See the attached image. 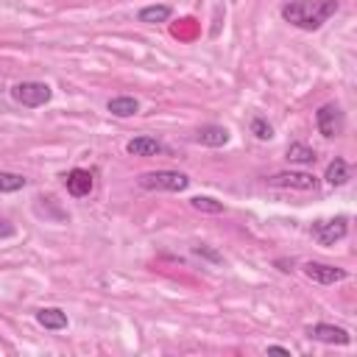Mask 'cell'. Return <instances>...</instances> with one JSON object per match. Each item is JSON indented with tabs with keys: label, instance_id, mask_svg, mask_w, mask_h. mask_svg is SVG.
Wrapping results in <instances>:
<instances>
[{
	"label": "cell",
	"instance_id": "6da1fadb",
	"mask_svg": "<svg viewBox=\"0 0 357 357\" xmlns=\"http://www.w3.org/2000/svg\"><path fill=\"white\" fill-rule=\"evenodd\" d=\"M337 11V0H293L282 8V17L296 28L315 31Z\"/></svg>",
	"mask_w": 357,
	"mask_h": 357
},
{
	"label": "cell",
	"instance_id": "7a4b0ae2",
	"mask_svg": "<svg viewBox=\"0 0 357 357\" xmlns=\"http://www.w3.org/2000/svg\"><path fill=\"white\" fill-rule=\"evenodd\" d=\"M190 178L178 170H153V173H142L139 176V187L145 190H170V192H181L187 190Z\"/></svg>",
	"mask_w": 357,
	"mask_h": 357
},
{
	"label": "cell",
	"instance_id": "3957f363",
	"mask_svg": "<svg viewBox=\"0 0 357 357\" xmlns=\"http://www.w3.org/2000/svg\"><path fill=\"white\" fill-rule=\"evenodd\" d=\"M50 86L42 84V81H22V84H14L11 86V98L28 109H36V106H45L50 100Z\"/></svg>",
	"mask_w": 357,
	"mask_h": 357
},
{
	"label": "cell",
	"instance_id": "277c9868",
	"mask_svg": "<svg viewBox=\"0 0 357 357\" xmlns=\"http://www.w3.org/2000/svg\"><path fill=\"white\" fill-rule=\"evenodd\" d=\"M315 126H318V131L324 137H337L343 131V112L335 103H324L315 112Z\"/></svg>",
	"mask_w": 357,
	"mask_h": 357
},
{
	"label": "cell",
	"instance_id": "5b68a950",
	"mask_svg": "<svg viewBox=\"0 0 357 357\" xmlns=\"http://www.w3.org/2000/svg\"><path fill=\"white\" fill-rule=\"evenodd\" d=\"M271 187H293V190H315L318 187V178L312 173H293V170H284V173H273L268 178Z\"/></svg>",
	"mask_w": 357,
	"mask_h": 357
},
{
	"label": "cell",
	"instance_id": "8992f818",
	"mask_svg": "<svg viewBox=\"0 0 357 357\" xmlns=\"http://www.w3.org/2000/svg\"><path fill=\"white\" fill-rule=\"evenodd\" d=\"M346 234V218H335V220H321L312 226V237L321 245H332L335 240H340Z\"/></svg>",
	"mask_w": 357,
	"mask_h": 357
},
{
	"label": "cell",
	"instance_id": "52a82bcc",
	"mask_svg": "<svg viewBox=\"0 0 357 357\" xmlns=\"http://www.w3.org/2000/svg\"><path fill=\"white\" fill-rule=\"evenodd\" d=\"M304 273L312 282H321V284H335V282H343L346 279V271L343 268H335V265H326V262H307L304 265Z\"/></svg>",
	"mask_w": 357,
	"mask_h": 357
},
{
	"label": "cell",
	"instance_id": "ba28073f",
	"mask_svg": "<svg viewBox=\"0 0 357 357\" xmlns=\"http://www.w3.org/2000/svg\"><path fill=\"white\" fill-rule=\"evenodd\" d=\"M64 184H67V192L75 195V198H84V195L92 192V176H89V170H81V167L70 170L64 176Z\"/></svg>",
	"mask_w": 357,
	"mask_h": 357
},
{
	"label": "cell",
	"instance_id": "9c48e42d",
	"mask_svg": "<svg viewBox=\"0 0 357 357\" xmlns=\"http://www.w3.org/2000/svg\"><path fill=\"white\" fill-rule=\"evenodd\" d=\"M310 337H315V340H321V343H337V346H346V343L351 340L346 329L329 326V324H315V326L310 329Z\"/></svg>",
	"mask_w": 357,
	"mask_h": 357
},
{
	"label": "cell",
	"instance_id": "30bf717a",
	"mask_svg": "<svg viewBox=\"0 0 357 357\" xmlns=\"http://www.w3.org/2000/svg\"><path fill=\"white\" fill-rule=\"evenodd\" d=\"M126 151L131 156H156V153H162V142L153 137H137L126 145Z\"/></svg>",
	"mask_w": 357,
	"mask_h": 357
},
{
	"label": "cell",
	"instance_id": "8fae6325",
	"mask_svg": "<svg viewBox=\"0 0 357 357\" xmlns=\"http://www.w3.org/2000/svg\"><path fill=\"white\" fill-rule=\"evenodd\" d=\"M198 142H201V145H212V148L226 145V142H229V131H226L223 126H204V128L198 131Z\"/></svg>",
	"mask_w": 357,
	"mask_h": 357
},
{
	"label": "cell",
	"instance_id": "7c38bea8",
	"mask_svg": "<svg viewBox=\"0 0 357 357\" xmlns=\"http://www.w3.org/2000/svg\"><path fill=\"white\" fill-rule=\"evenodd\" d=\"M36 321H39L45 329H64V326H67V315H64L61 310H56V307L39 310V312H36Z\"/></svg>",
	"mask_w": 357,
	"mask_h": 357
},
{
	"label": "cell",
	"instance_id": "4fadbf2b",
	"mask_svg": "<svg viewBox=\"0 0 357 357\" xmlns=\"http://www.w3.org/2000/svg\"><path fill=\"white\" fill-rule=\"evenodd\" d=\"M329 184H335V187H340V184H346L349 181V165L340 159V156H335L329 165H326V176H324Z\"/></svg>",
	"mask_w": 357,
	"mask_h": 357
},
{
	"label": "cell",
	"instance_id": "5bb4252c",
	"mask_svg": "<svg viewBox=\"0 0 357 357\" xmlns=\"http://www.w3.org/2000/svg\"><path fill=\"white\" fill-rule=\"evenodd\" d=\"M106 109H109L114 117H131V114L139 112V103H137L134 98H112V100L106 103Z\"/></svg>",
	"mask_w": 357,
	"mask_h": 357
},
{
	"label": "cell",
	"instance_id": "9a60e30c",
	"mask_svg": "<svg viewBox=\"0 0 357 357\" xmlns=\"http://www.w3.org/2000/svg\"><path fill=\"white\" fill-rule=\"evenodd\" d=\"M167 17H170V6H145L139 11V22H148V25L167 22Z\"/></svg>",
	"mask_w": 357,
	"mask_h": 357
},
{
	"label": "cell",
	"instance_id": "2e32d148",
	"mask_svg": "<svg viewBox=\"0 0 357 357\" xmlns=\"http://www.w3.org/2000/svg\"><path fill=\"white\" fill-rule=\"evenodd\" d=\"M287 159L290 162H298V165H312L315 162V151L307 148V145H301V142H293L287 148Z\"/></svg>",
	"mask_w": 357,
	"mask_h": 357
},
{
	"label": "cell",
	"instance_id": "e0dca14e",
	"mask_svg": "<svg viewBox=\"0 0 357 357\" xmlns=\"http://www.w3.org/2000/svg\"><path fill=\"white\" fill-rule=\"evenodd\" d=\"M25 187V176L20 173H0V192H14Z\"/></svg>",
	"mask_w": 357,
	"mask_h": 357
},
{
	"label": "cell",
	"instance_id": "ac0fdd59",
	"mask_svg": "<svg viewBox=\"0 0 357 357\" xmlns=\"http://www.w3.org/2000/svg\"><path fill=\"white\" fill-rule=\"evenodd\" d=\"M190 204H192V209H198V212H215V215L223 212V204H218V201H212V198H201V195H198V198H192Z\"/></svg>",
	"mask_w": 357,
	"mask_h": 357
},
{
	"label": "cell",
	"instance_id": "d6986e66",
	"mask_svg": "<svg viewBox=\"0 0 357 357\" xmlns=\"http://www.w3.org/2000/svg\"><path fill=\"white\" fill-rule=\"evenodd\" d=\"M251 131H254V134H257L259 139H271V137H273V131H271V126H268L265 120H259V117H257V120L251 123Z\"/></svg>",
	"mask_w": 357,
	"mask_h": 357
},
{
	"label": "cell",
	"instance_id": "ffe728a7",
	"mask_svg": "<svg viewBox=\"0 0 357 357\" xmlns=\"http://www.w3.org/2000/svg\"><path fill=\"white\" fill-rule=\"evenodd\" d=\"M268 351H276V354H290V351H287V349H284V346H271V349H268Z\"/></svg>",
	"mask_w": 357,
	"mask_h": 357
},
{
	"label": "cell",
	"instance_id": "44dd1931",
	"mask_svg": "<svg viewBox=\"0 0 357 357\" xmlns=\"http://www.w3.org/2000/svg\"><path fill=\"white\" fill-rule=\"evenodd\" d=\"M0 234H11V226H0Z\"/></svg>",
	"mask_w": 357,
	"mask_h": 357
}]
</instances>
